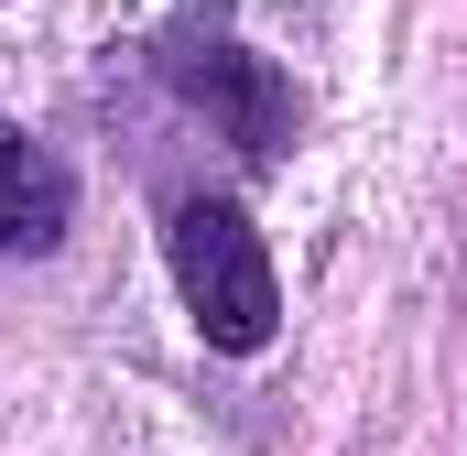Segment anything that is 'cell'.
Listing matches in <instances>:
<instances>
[{"label":"cell","instance_id":"2","mask_svg":"<svg viewBox=\"0 0 467 456\" xmlns=\"http://www.w3.org/2000/svg\"><path fill=\"white\" fill-rule=\"evenodd\" d=\"M163 77H174L185 109L218 119L250 163H272V152L294 141V88H283V66L250 55L239 33H218V22H174V33H163Z\"/></svg>","mask_w":467,"mask_h":456},{"label":"cell","instance_id":"1","mask_svg":"<svg viewBox=\"0 0 467 456\" xmlns=\"http://www.w3.org/2000/svg\"><path fill=\"white\" fill-rule=\"evenodd\" d=\"M163 261H174V294H185V316H196L207 347H229V358L272 347V326H283V283H272L261 228L239 218L229 196H174Z\"/></svg>","mask_w":467,"mask_h":456},{"label":"cell","instance_id":"3","mask_svg":"<svg viewBox=\"0 0 467 456\" xmlns=\"http://www.w3.org/2000/svg\"><path fill=\"white\" fill-rule=\"evenodd\" d=\"M66 218H77V174H66L33 130L0 119V250H55Z\"/></svg>","mask_w":467,"mask_h":456}]
</instances>
